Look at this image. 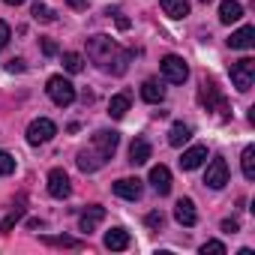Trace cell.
<instances>
[{
    "label": "cell",
    "mask_w": 255,
    "mask_h": 255,
    "mask_svg": "<svg viewBox=\"0 0 255 255\" xmlns=\"http://www.w3.org/2000/svg\"><path fill=\"white\" fill-rule=\"evenodd\" d=\"M87 57H90L99 69L114 72V75H123L126 69H129L132 51H120V48H117V42H114L111 36L96 33V36H90V39H87Z\"/></svg>",
    "instance_id": "1"
},
{
    "label": "cell",
    "mask_w": 255,
    "mask_h": 255,
    "mask_svg": "<svg viewBox=\"0 0 255 255\" xmlns=\"http://www.w3.org/2000/svg\"><path fill=\"white\" fill-rule=\"evenodd\" d=\"M45 90H48L51 102H54V105H60V108H66V105H72V102H75V87H72V81H66L63 75H51Z\"/></svg>",
    "instance_id": "2"
},
{
    "label": "cell",
    "mask_w": 255,
    "mask_h": 255,
    "mask_svg": "<svg viewBox=\"0 0 255 255\" xmlns=\"http://www.w3.org/2000/svg\"><path fill=\"white\" fill-rule=\"evenodd\" d=\"M252 81H255V60H252V57H243V60L231 63V84H234L240 93H246V90L252 87Z\"/></svg>",
    "instance_id": "3"
},
{
    "label": "cell",
    "mask_w": 255,
    "mask_h": 255,
    "mask_svg": "<svg viewBox=\"0 0 255 255\" xmlns=\"http://www.w3.org/2000/svg\"><path fill=\"white\" fill-rule=\"evenodd\" d=\"M159 69H162L165 81H171V84H183V81L189 78V66H186V60L177 57V54H165L162 63H159Z\"/></svg>",
    "instance_id": "4"
},
{
    "label": "cell",
    "mask_w": 255,
    "mask_h": 255,
    "mask_svg": "<svg viewBox=\"0 0 255 255\" xmlns=\"http://www.w3.org/2000/svg\"><path fill=\"white\" fill-rule=\"evenodd\" d=\"M117 144H120V135H117L114 129H111V132H108V129H99V132L93 135V141H90V147H93V150H96V153H99V156H102L105 162H108V159L114 156Z\"/></svg>",
    "instance_id": "5"
},
{
    "label": "cell",
    "mask_w": 255,
    "mask_h": 255,
    "mask_svg": "<svg viewBox=\"0 0 255 255\" xmlns=\"http://www.w3.org/2000/svg\"><path fill=\"white\" fill-rule=\"evenodd\" d=\"M57 135V126L48 120V117H39V120H33L30 126H27V141L30 144H45V141H51Z\"/></svg>",
    "instance_id": "6"
},
{
    "label": "cell",
    "mask_w": 255,
    "mask_h": 255,
    "mask_svg": "<svg viewBox=\"0 0 255 255\" xmlns=\"http://www.w3.org/2000/svg\"><path fill=\"white\" fill-rule=\"evenodd\" d=\"M198 99H201V105H207V111H210V108H219V111H222V117H228V111H225V99L219 96L216 81L204 78V81H201V90H198Z\"/></svg>",
    "instance_id": "7"
},
{
    "label": "cell",
    "mask_w": 255,
    "mask_h": 255,
    "mask_svg": "<svg viewBox=\"0 0 255 255\" xmlns=\"http://www.w3.org/2000/svg\"><path fill=\"white\" fill-rule=\"evenodd\" d=\"M204 183L210 186V189H222L225 183H228V162L222 159V156H216L210 165H207V174H204Z\"/></svg>",
    "instance_id": "8"
},
{
    "label": "cell",
    "mask_w": 255,
    "mask_h": 255,
    "mask_svg": "<svg viewBox=\"0 0 255 255\" xmlns=\"http://www.w3.org/2000/svg\"><path fill=\"white\" fill-rule=\"evenodd\" d=\"M72 186H69V174L63 168H51L48 171V195L51 198H69Z\"/></svg>",
    "instance_id": "9"
},
{
    "label": "cell",
    "mask_w": 255,
    "mask_h": 255,
    "mask_svg": "<svg viewBox=\"0 0 255 255\" xmlns=\"http://www.w3.org/2000/svg\"><path fill=\"white\" fill-rule=\"evenodd\" d=\"M111 189H114V195H120V198H126V201H138L141 192H144V186H141L138 177H120Z\"/></svg>",
    "instance_id": "10"
},
{
    "label": "cell",
    "mask_w": 255,
    "mask_h": 255,
    "mask_svg": "<svg viewBox=\"0 0 255 255\" xmlns=\"http://www.w3.org/2000/svg\"><path fill=\"white\" fill-rule=\"evenodd\" d=\"M174 219H177L180 225H186V228H192V225L198 222V210H195L192 198H180V201H177V207H174Z\"/></svg>",
    "instance_id": "11"
},
{
    "label": "cell",
    "mask_w": 255,
    "mask_h": 255,
    "mask_svg": "<svg viewBox=\"0 0 255 255\" xmlns=\"http://www.w3.org/2000/svg\"><path fill=\"white\" fill-rule=\"evenodd\" d=\"M150 186L159 192V195H168L171 192V171L165 165H153L150 168Z\"/></svg>",
    "instance_id": "12"
},
{
    "label": "cell",
    "mask_w": 255,
    "mask_h": 255,
    "mask_svg": "<svg viewBox=\"0 0 255 255\" xmlns=\"http://www.w3.org/2000/svg\"><path fill=\"white\" fill-rule=\"evenodd\" d=\"M105 219V207H99V204H93V207H87L81 216H78V228L84 231V234H90L99 222Z\"/></svg>",
    "instance_id": "13"
},
{
    "label": "cell",
    "mask_w": 255,
    "mask_h": 255,
    "mask_svg": "<svg viewBox=\"0 0 255 255\" xmlns=\"http://www.w3.org/2000/svg\"><path fill=\"white\" fill-rule=\"evenodd\" d=\"M204 159H207V147H204V144H195V147H189V150L180 156V168H183V171H195Z\"/></svg>",
    "instance_id": "14"
},
{
    "label": "cell",
    "mask_w": 255,
    "mask_h": 255,
    "mask_svg": "<svg viewBox=\"0 0 255 255\" xmlns=\"http://www.w3.org/2000/svg\"><path fill=\"white\" fill-rule=\"evenodd\" d=\"M228 45L231 48H237V51H246V48H252L255 45V27H240V30H234L231 33V39H228Z\"/></svg>",
    "instance_id": "15"
},
{
    "label": "cell",
    "mask_w": 255,
    "mask_h": 255,
    "mask_svg": "<svg viewBox=\"0 0 255 255\" xmlns=\"http://www.w3.org/2000/svg\"><path fill=\"white\" fill-rule=\"evenodd\" d=\"M102 165H105V159H102V156H99V153H96L93 147H90V150H81V153H78V168H81L84 174H93V171H99Z\"/></svg>",
    "instance_id": "16"
},
{
    "label": "cell",
    "mask_w": 255,
    "mask_h": 255,
    "mask_svg": "<svg viewBox=\"0 0 255 255\" xmlns=\"http://www.w3.org/2000/svg\"><path fill=\"white\" fill-rule=\"evenodd\" d=\"M243 18V6L237 3V0H222L219 3V21L222 24H234Z\"/></svg>",
    "instance_id": "17"
},
{
    "label": "cell",
    "mask_w": 255,
    "mask_h": 255,
    "mask_svg": "<svg viewBox=\"0 0 255 255\" xmlns=\"http://www.w3.org/2000/svg\"><path fill=\"white\" fill-rule=\"evenodd\" d=\"M126 246H129V231H126V228H111V231L105 234V249L123 252Z\"/></svg>",
    "instance_id": "18"
},
{
    "label": "cell",
    "mask_w": 255,
    "mask_h": 255,
    "mask_svg": "<svg viewBox=\"0 0 255 255\" xmlns=\"http://www.w3.org/2000/svg\"><path fill=\"white\" fill-rule=\"evenodd\" d=\"M150 153H153L150 144H147L144 138H135L132 147H129V162H132V165H144V162L150 159Z\"/></svg>",
    "instance_id": "19"
},
{
    "label": "cell",
    "mask_w": 255,
    "mask_h": 255,
    "mask_svg": "<svg viewBox=\"0 0 255 255\" xmlns=\"http://www.w3.org/2000/svg\"><path fill=\"white\" fill-rule=\"evenodd\" d=\"M189 135H192V129H189L186 123H174L171 129H168V144L171 147H183L189 141Z\"/></svg>",
    "instance_id": "20"
},
{
    "label": "cell",
    "mask_w": 255,
    "mask_h": 255,
    "mask_svg": "<svg viewBox=\"0 0 255 255\" xmlns=\"http://www.w3.org/2000/svg\"><path fill=\"white\" fill-rule=\"evenodd\" d=\"M141 96H144V102H153V105H159V102L165 99V90L159 87V81L147 78V81L141 84Z\"/></svg>",
    "instance_id": "21"
},
{
    "label": "cell",
    "mask_w": 255,
    "mask_h": 255,
    "mask_svg": "<svg viewBox=\"0 0 255 255\" xmlns=\"http://www.w3.org/2000/svg\"><path fill=\"white\" fill-rule=\"evenodd\" d=\"M162 12L171 18H186L189 15V0H162Z\"/></svg>",
    "instance_id": "22"
},
{
    "label": "cell",
    "mask_w": 255,
    "mask_h": 255,
    "mask_svg": "<svg viewBox=\"0 0 255 255\" xmlns=\"http://www.w3.org/2000/svg\"><path fill=\"white\" fill-rule=\"evenodd\" d=\"M126 111H129V96H126V93L111 96V102H108V114H111V117H123Z\"/></svg>",
    "instance_id": "23"
},
{
    "label": "cell",
    "mask_w": 255,
    "mask_h": 255,
    "mask_svg": "<svg viewBox=\"0 0 255 255\" xmlns=\"http://www.w3.org/2000/svg\"><path fill=\"white\" fill-rule=\"evenodd\" d=\"M63 69L72 72V75H78V72L84 69V57L75 54V51H66V54H63Z\"/></svg>",
    "instance_id": "24"
},
{
    "label": "cell",
    "mask_w": 255,
    "mask_h": 255,
    "mask_svg": "<svg viewBox=\"0 0 255 255\" xmlns=\"http://www.w3.org/2000/svg\"><path fill=\"white\" fill-rule=\"evenodd\" d=\"M243 177L246 180H255V147H246L243 150Z\"/></svg>",
    "instance_id": "25"
},
{
    "label": "cell",
    "mask_w": 255,
    "mask_h": 255,
    "mask_svg": "<svg viewBox=\"0 0 255 255\" xmlns=\"http://www.w3.org/2000/svg\"><path fill=\"white\" fill-rule=\"evenodd\" d=\"M30 12H33V18H36V21H45V24H48V21H54V9H48L45 3H39V0L33 3V9H30Z\"/></svg>",
    "instance_id": "26"
},
{
    "label": "cell",
    "mask_w": 255,
    "mask_h": 255,
    "mask_svg": "<svg viewBox=\"0 0 255 255\" xmlns=\"http://www.w3.org/2000/svg\"><path fill=\"white\" fill-rule=\"evenodd\" d=\"M48 246H63V249H78L81 246V240H75V237H42Z\"/></svg>",
    "instance_id": "27"
},
{
    "label": "cell",
    "mask_w": 255,
    "mask_h": 255,
    "mask_svg": "<svg viewBox=\"0 0 255 255\" xmlns=\"http://www.w3.org/2000/svg\"><path fill=\"white\" fill-rule=\"evenodd\" d=\"M21 216H24V207H21V201H18V207H12V210H9V216L3 219V225H0V231H12V225H15V222H18Z\"/></svg>",
    "instance_id": "28"
},
{
    "label": "cell",
    "mask_w": 255,
    "mask_h": 255,
    "mask_svg": "<svg viewBox=\"0 0 255 255\" xmlns=\"http://www.w3.org/2000/svg\"><path fill=\"white\" fill-rule=\"evenodd\" d=\"M15 171V159L6 153V150H0V177H6V174H12Z\"/></svg>",
    "instance_id": "29"
},
{
    "label": "cell",
    "mask_w": 255,
    "mask_h": 255,
    "mask_svg": "<svg viewBox=\"0 0 255 255\" xmlns=\"http://www.w3.org/2000/svg\"><path fill=\"white\" fill-rule=\"evenodd\" d=\"M201 255H225V246H222L219 240H207V243L201 246Z\"/></svg>",
    "instance_id": "30"
},
{
    "label": "cell",
    "mask_w": 255,
    "mask_h": 255,
    "mask_svg": "<svg viewBox=\"0 0 255 255\" xmlns=\"http://www.w3.org/2000/svg\"><path fill=\"white\" fill-rule=\"evenodd\" d=\"M144 222H147V225H150V228H162V225H165V216H162V213H156V210H153V213H147V219H144Z\"/></svg>",
    "instance_id": "31"
},
{
    "label": "cell",
    "mask_w": 255,
    "mask_h": 255,
    "mask_svg": "<svg viewBox=\"0 0 255 255\" xmlns=\"http://www.w3.org/2000/svg\"><path fill=\"white\" fill-rule=\"evenodd\" d=\"M6 42H9V24H6V21H0V51L6 48Z\"/></svg>",
    "instance_id": "32"
},
{
    "label": "cell",
    "mask_w": 255,
    "mask_h": 255,
    "mask_svg": "<svg viewBox=\"0 0 255 255\" xmlns=\"http://www.w3.org/2000/svg\"><path fill=\"white\" fill-rule=\"evenodd\" d=\"M6 69H9V72H24V60H21V57H15V60H9V63H6Z\"/></svg>",
    "instance_id": "33"
},
{
    "label": "cell",
    "mask_w": 255,
    "mask_h": 255,
    "mask_svg": "<svg viewBox=\"0 0 255 255\" xmlns=\"http://www.w3.org/2000/svg\"><path fill=\"white\" fill-rule=\"evenodd\" d=\"M42 51H45V54H57V45H54L51 39H45V42H42Z\"/></svg>",
    "instance_id": "34"
},
{
    "label": "cell",
    "mask_w": 255,
    "mask_h": 255,
    "mask_svg": "<svg viewBox=\"0 0 255 255\" xmlns=\"http://www.w3.org/2000/svg\"><path fill=\"white\" fill-rule=\"evenodd\" d=\"M222 231H231V234H234V231H237V222H234V219H225V222H222Z\"/></svg>",
    "instance_id": "35"
},
{
    "label": "cell",
    "mask_w": 255,
    "mask_h": 255,
    "mask_svg": "<svg viewBox=\"0 0 255 255\" xmlns=\"http://www.w3.org/2000/svg\"><path fill=\"white\" fill-rule=\"evenodd\" d=\"M66 3H69L72 9H84V6H87V0H66Z\"/></svg>",
    "instance_id": "36"
},
{
    "label": "cell",
    "mask_w": 255,
    "mask_h": 255,
    "mask_svg": "<svg viewBox=\"0 0 255 255\" xmlns=\"http://www.w3.org/2000/svg\"><path fill=\"white\" fill-rule=\"evenodd\" d=\"M3 3H6V6H21L24 0H3Z\"/></svg>",
    "instance_id": "37"
},
{
    "label": "cell",
    "mask_w": 255,
    "mask_h": 255,
    "mask_svg": "<svg viewBox=\"0 0 255 255\" xmlns=\"http://www.w3.org/2000/svg\"><path fill=\"white\" fill-rule=\"evenodd\" d=\"M201 3H210V0H201Z\"/></svg>",
    "instance_id": "38"
}]
</instances>
